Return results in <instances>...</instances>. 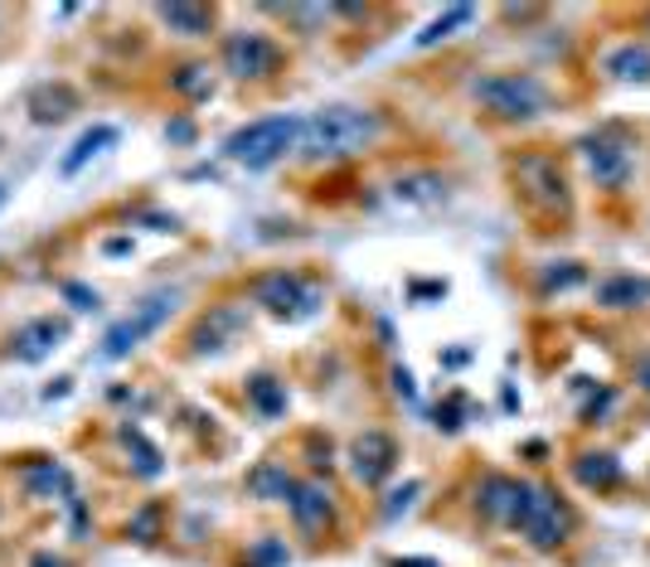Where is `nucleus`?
<instances>
[{
    "label": "nucleus",
    "instance_id": "f257e3e1",
    "mask_svg": "<svg viewBox=\"0 0 650 567\" xmlns=\"http://www.w3.org/2000/svg\"><path fill=\"white\" fill-rule=\"evenodd\" d=\"M384 131V117L379 113H364V107H321L301 121V137H297V151L301 160L321 165V160H345V156H360L370 151Z\"/></svg>",
    "mask_w": 650,
    "mask_h": 567
},
{
    "label": "nucleus",
    "instance_id": "f03ea898",
    "mask_svg": "<svg viewBox=\"0 0 650 567\" xmlns=\"http://www.w3.org/2000/svg\"><path fill=\"white\" fill-rule=\"evenodd\" d=\"M175 306H180V291L175 287H161V291H151V296H141L137 306H131L127 315L117 320V325H107V335H103V360H127L131 350H137L141 340H151L156 330L166 325L170 315H175Z\"/></svg>",
    "mask_w": 650,
    "mask_h": 567
},
{
    "label": "nucleus",
    "instance_id": "7ed1b4c3",
    "mask_svg": "<svg viewBox=\"0 0 650 567\" xmlns=\"http://www.w3.org/2000/svg\"><path fill=\"white\" fill-rule=\"evenodd\" d=\"M297 137H301L297 117H263V121H248V127L233 131L224 151H228V160H238V165H248V170H267L297 146Z\"/></svg>",
    "mask_w": 650,
    "mask_h": 567
},
{
    "label": "nucleus",
    "instance_id": "20e7f679",
    "mask_svg": "<svg viewBox=\"0 0 650 567\" xmlns=\"http://www.w3.org/2000/svg\"><path fill=\"white\" fill-rule=\"evenodd\" d=\"M471 93L486 113H496L505 121H530L544 113V103H548L544 83H539L534 73H490V78H476Z\"/></svg>",
    "mask_w": 650,
    "mask_h": 567
},
{
    "label": "nucleus",
    "instance_id": "39448f33",
    "mask_svg": "<svg viewBox=\"0 0 650 567\" xmlns=\"http://www.w3.org/2000/svg\"><path fill=\"white\" fill-rule=\"evenodd\" d=\"M568 528H573V510L554 495V490L534 485V500H530V510H524V520H520V534L530 538V548H539V553L558 548L563 538H568Z\"/></svg>",
    "mask_w": 650,
    "mask_h": 567
},
{
    "label": "nucleus",
    "instance_id": "423d86ee",
    "mask_svg": "<svg viewBox=\"0 0 650 567\" xmlns=\"http://www.w3.org/2000/svg\"><path fill=\"white\" fill-rule=\"evenodd\" d=\"M253 301L281 320H301L316 311V287H306L297 272H267L253 281Z\"/></svg>",
    "mask_w": 650,
    "mask_h": 567
},
{
    "label": "nucleus",
    "instance_id": "0eeeda50",
    "mask_svg": "<svg viewBox=\"0 0 650 567\" xmlns=\"http://www.w3.org/2000/svg\"><path fill=\"white\" fill-rule=\"evenodd\" d=\"M277 64H281V49L267 34L238 30L224 40V68L233 78H267V73H277Z\"/></svg>",
    "mask_w": 650,
    "mask_h": 567
},
{
    "label": "nucleus",
    "instance_id": "6e6552de",
    "mask_svg": "<svg viewBox=\"0 0 650 567\" xmlns=\"http://www.w3.org/2000/svg\"><path fill=\"white\" fill-rule=\"evenodd\" d=\"M530 500H534V485H530V480L486 475V480H481V500H476V504H481V514H486V520L520 528L524 510H530Z\"/></svg>",
    "mask_w": 650,
    "mask_h": 567
},
{
    "label": "nucleus",
    "instance_id": "1a4fd4ad",
    "mask_svg": "<svg viewBox=\"0 0 650 567\" xmlns=\"http://www.w3.org/2000/svg\"><path fill=\"white\" fill-rule=\"evenodd\" d=\"M583 156H587V170H593V180L607 184V190H621V184L631 180V151H627V141L597 131V137H583Z\"/></svg>",
    "mask_w": 650,
    "mask_h": 567
},
{
    "label": "nucleus",
    "instance_id": "9d476101",
    "mask_svg": "<svg viewBox=\"0 0 650 567\" xmlns=\"http://www.w3.org/2000/svg\"><path fill=\"white\" fill-rule=\"evenodd\" d=\"M350 461H354V480H360V485H379V480L394 471L398 447H394V437H384V431H364V437H354Z\"/></svg>",
    "mask_w": 650,
    "mask_h": 567
},
{
    "label": "nucleus",
    "instance_id": "9b49d317",
    "mask_svg": "<svg viewBox=\"0 0 650 567\" xmlns=\"http://www.w3.org/2000/svg\"><path fill=\"white\" fill-rule=\"evenodd\" d=\"M64 335H68V325H64V320H54V315L24 320V325L15 330V340H10V354H15L20 364H40L44 354L58 350V340H64Z\"/></svg>",
    "mask_w": 650,
    "mask_h": 567
},
{
    "label": "nucleus",
    "instance_id": "f8f14e48",
    "mask_svg": "<svg viewBox=\"0 0 650 567\" xmlns=\"http://www.w3.org/2000/svg\"><path fill=\"white\" fill-rule=\"evenodd\" d=\"M287 510H291V520H297L301 534H316V528L330 524L335 504H330V495L321 485H297V490H291V500H287Z\"/></svg>",
    "mask_w": 650,
    "mask_h": 567
},
{
    "label": "nucleus",
    "instance_id": "ddd939ff",
    "mask_svg": "<svg viewBox=\"0 0 650 567\" xmlns=\"http://www.w3.org/2000/svg\"><path fill=\"white\" fill-rule=\"evenodd\" d=\"M597 306H607V311L650 306V277H607L603 287H597Z\"/></svg>",
    "mask_w": 650,
    "mask_h": 567
},
{
    "label": "nucleus",
    "instance_id": "4468645a",
    "mask_svg": "<svg viewBox=\"0 0 650 567\" xmlns=\"http://www.w3.org/2000/svg\"><path fill=\"white\" fill-rule=\"evenodd\" d=\"M73 107H78V93L68 83H44V88L30 93V117L34 121H64Z\"/></svg>",
    "mask_w": 650,
    "mask_h": 567
},
{
    "label": "nucleus",
    "instance_id": "2eb2a0df",
    "mask_svg": "<svg viewBox=\"0 0 650 567\" xmlns=\"http://www.w3.org/2000/svg\"><path fill=\"white\" fill-rule=\"evenodd\" d=\"M113 141H117V127H88L78 141L68 146V156L58 160V175H78V170L88 165V160H93L97 151H107Z\"/></svg>",
    "mask_w": 650,
    "mask_h": 567
},
{
    "label": "nucleus",
    "instance_id": "dca6fc26",
    "mask_svg": "<svg viewBox=\"0 0 650 567\" xmlns=\"http://www.w3.org/2000/svg\"><path fill=\"white\" fill-rule=\"evenodd\" d=\"M243 325V311L238 306H219L214 315L200 320V330H194V350H224V335H233V330Z\"/></svg>",
    "mask_w": 650,
    "mask_h": 567
},
{
    "label": "nucleus",
    "instance_id": "f3484780",
    "mask_svg": "<svg viewBox=\"0 0 650 567\" xmlns=\"http://www.w3.org/2000/svg\"><path fill=\"white\" fill-rule=\"evenodd\" d=\"M170 30H180L185 40H204L210 34V24H214V10H204V6H161L156 10Z\"/></svg>",
    "mask_w": 650,
    "mask_h": 567
},
{
    "label": "nucleus",
    "instance_id": "a211bd4d",
    "mask_svg": "<svg viewBox=\"0 0 650 567\" xmlns=\"http://www.w3.org/2000/svg\"><path fill=\"white\" fill-rule=\"evenodd\" d=\"M248 490L257 500H291V490H297V480L287 475V466H277V461H263L257 471L248 475Z\"/></svg>",
    "mask_w": 650,
    "mask_h": 567
},
{
    "label": "nucleus",
    "instance_id": "6ab92c4d",
    "mask_svg": "<svg viewBox=\"0 0 650 567\" xmlns=\"http://www.w3.org/2000/svg\"><path fill=\"white\" fill-rule=\"evenodd\" d=\"M607 73L611 78H650V49L641 44H621V49H611L607 54Z\"/></svg>",
    "mask_w": 650,
    "mask_h": 567
},
{
    "label": "nucleus",
    "instance_id": "aec40b11",
    "mask_svg": "<svg viewBox=\"0 0 650 567\" xmlns=\"http://www.w3.org/2000/svg\"><path fill=\"white\" fill-rule=\"evenodd\" d=\"M471 20H476V10H471V6H451L447 15H437V20H433V24H427V30L418 34V49H433V44H441L451 30H461V24H471Z\"/></svg>",
    "mask_w": 650,
    "mask_h": 567
},
{
    "label": "nucleus",
    "instance_id": "412c9836",
    "mask_svg": "<svg viewBox=\"0 0 650 567\" xmlns=\"http://www.w3.org/2000/svg\"><path fill=\"white\" fill-rule=\"evenodd\" d=\"M248 398H253V408L263 413V417H277V413H287V388L277 384V378H253L248 384Z\"/></svg>",
    "mask_w": 650,
    "mask_h": 567
},
{
    "label": "nucleus",
    "instance_id": "4be33fe9",
    "mask_svg": "<svg viewBox=\"0 0 650 567\" xmlns=\"http://www.w3.org/2000/svg\"><path fill=\"white\" fill-rule=\"evenodd\" d=\"M394 194H398V200H408V204H433V200L447 194V184H441L437 175H403L394 184Z\"/></svg>",
    "mask_w": 650,
    "mask_h": 567
},
{
    "label": "nucleus",
    "instance_id": "5701e85b",
    "mask_svg": "<svg viewBox=\"0 0 650 567\" xmlns=\"http://www.w3.org/2000/svg\"><path fill=\"white\" fill-rule=\"evenodd\" d=\"M578 480L583 485H597V490H611L621 480V466L611 456H583L578 461Z\"/></svg>",
    "mask_w": 650,
    "mask_h": 567
},
{
    "label": "nucleus",
    "instance_id": "b1692460",
    "mask_svg": "<svg viewBox=\"0 0 650 567\" xmlns=\"http://www.w3.org/2000/svg\"><path fill=\"white\" fill-rule=\"evenodd\" d=\"M121 441H127V451H137V475H161V451L141 437V427H121Z\"/></svg>",
    "mask_w": 650,
    "mask_h": 567
},
{
    "label": "nucleus",
    "instance_id": "393cba45",
    "mask_svg": "<svg viewBox=\"0 0 650 567\" xmlns=\"http://www.w3.org/2000/svg\"><path fill=\"white\" fill-rule=\"evenodd\" d=\"M24 485H30L34 495H54V490H68V475L58 471L54 461H40V466H30V475H24Z\"/></svg>",
    "mask_w": 650,
    "mask_h": 567
},
{
    "label": "nucleus",
    "instance_id": "a878e982",
    "mask_svg": "<svg viewBox=\"0 0 650 567\" xmlns=\"http://www.w3.org/2000/svg\"><path fill=\"white\" fill-rule=\"evenodd\" d=\"M170 88L185 93V97H204V93H210V68H204V64H185L175 78H170Z\"/></svg>",
    "mask_w": 650,
    "mask_h": 567
},
{
    "label": "nucleus",
    "instance_id": "bb28decb",
    "mask_svg": "<svg viewBox=\"0 0 650 567\" xmlns=\"http://www.w3.org/2000/svg\"><path fill=\"white\" fill-rule=\"evenodd\" d=\"M587 272L578 263H554V272H544V291H563V287H578Z\"/></svg>",
    "mask_w": 650,
    "mask_h": 567
},
{
    "label": "nucleus",
    "instance_id": "cd10ccee",
    "mask_svg": "<svg viewBox=\"0 0 650 567\" xmlns=\"http://www.w3.org/2000/svg\"><path fill=\"white\" fill-rule=\"evenodd\" d=\"M156 520H161V504H146L137 520H131V538L137 544H156Z\"/></svg>",
    "mask_w": 650,
    "mask_h": 567
},
{
    "label": "nucleus",
    "instance_id": "c85d7f7f",
    "mask_svg": "<svg viewBox=\"0 0 650 567\" xmlns=\"http://www.w3.org/2000/svg\"><path fill=\"white\" fill-rule=\"evenodd\" d=\"M64 296L73 301V311H93V306H97V291L83 287V281H64Z\"/></svg>",
    "mask_w": 650,
    "mask_h": 567
},
{
    "label": "nucleus",
    "instance_id": "c756f323",
    "mask_svg": "<svg viewBox=\"0 0 650 567\" xmlns=\"http://www.w3.org/2000/svg\"><path fill=\"white\" fill-rule=\"evenodd\" d=\"M418 480H408V485H403V490H394V495H388V504H384V520H394V514L398 510H408V504H413V495H418Z\"/></svg>",
    "mask_w": 650,
    "mask_h": 567
},
{
    "label": "nucleus",
    "instance_id": "7c9ffc66",
    "mask_svg": "<svg viewBox=\"0 0 650 567\" xmlns=\"http://www.w3.org/2000/svg\"><path fill=\"white\" fill-rule=\"evenodd\" d=\"M30 567H73V563H68V558H58V553H49V548H44V553H34V558H30Z\"/></svg>",
    "mask_w": 650,
    "mask_h": 567
},
{
    "label": "nucleus",
    "instance_id": "2f4dec72",
    "mask_svg": "<svg viewBox=\"0 0 650 567\" xmlns=\"http://www.w3.org/2000/svg\"><path fill=\"white\" fill-rule=\"evenodd\" d=\"M636 384H641V388L650 393V350L641 354V360H636Z\"/></svg>",
    "mask_w": 650,
    "mask_h": 567
},
{
    "label": "nucleus",
    "instance_id": "473e14b6",
    "mask_svg": "<svg viewBox=\"0 0 650 567\" xmlns=\"http://www.w3.org/2000/svg\"><path fill=\"white\" fill-rule=\"evenodd\" d=\"M394 384H398V393H408V398H413V378H408V368H394Z\"/></svg>",
    "mask_w": 650,
    "mask_h": 567
},
{
    "label": "nucleus",
    "instance_id": "72a5a7b5",
    "mask_svg": "<svg viewBox=\"0 0 650 567\" xmlns=\"http://www.w3.org/2000/svg\"><path fill=\"white\" fill-rule=\"evenodd\" d=\"M170 137H175V141H190L194 127H190V121H175V127H170Z\"/></svg>",
    "mask_w": 650,
    "mask_h": 567
},
{
    "label": "nucleus",
    "instance_id": "f704fd0d",
    "mask_svg": "<svg viewBox=\"0 0 650 567\" xmlns=\"http://www.w3.org/2000/svg\"><path fill=\"white\" fill-rule=\"evenodd\" d=\"M394 567H437L433 558H394Z\"/></svg>",
    "mask_w": 650,
    "mask_h": 567
},
{
    "label": "nucleus",
    "instance_id": "c9c22d12",
    "mask_svg": "<svg viewBox=\"0 0 650 567\" xmlns=\"http://www.w3.org/2000/svg\"><path fill=\"white\" fill-rule=\"evenodd\" d=\"M64 393H68V378H58V384L44 388V398H64Z\"/></svg>",
    "mask_w": 650,
    "mask_h": 567
},
{
    "label": "nucleus",
    "instance_id": "e433bc0d",
    "mask_svg": "<svg viewBox=\"0 0 650 567\" xmlns=\"http://www.w3.org/2000/svg\"><path fill=\"white\" fill-rule=\"evenodd\" d=\"M107 253L121 257V253H131V243H127V238H113V243H107Z\"/></svg>",
    "mask_w": 650,
    "mask_h": 567
},
{
    "label": "nucleus",
    "instance_id": "4c0bfd02",
    "mask_svg": "<svg viewBox=\"0 0 650 567\" xmlns=\"http://www.w3.org/2000/svg\"><path fill=\"white\" fill-rule=\"evenodd\" d=\"M6 200H10V184H6V180H0V208H6Z\"/></svg>",
    "mask_w": 650,
    "mask_h": 567
}]
</instances>
